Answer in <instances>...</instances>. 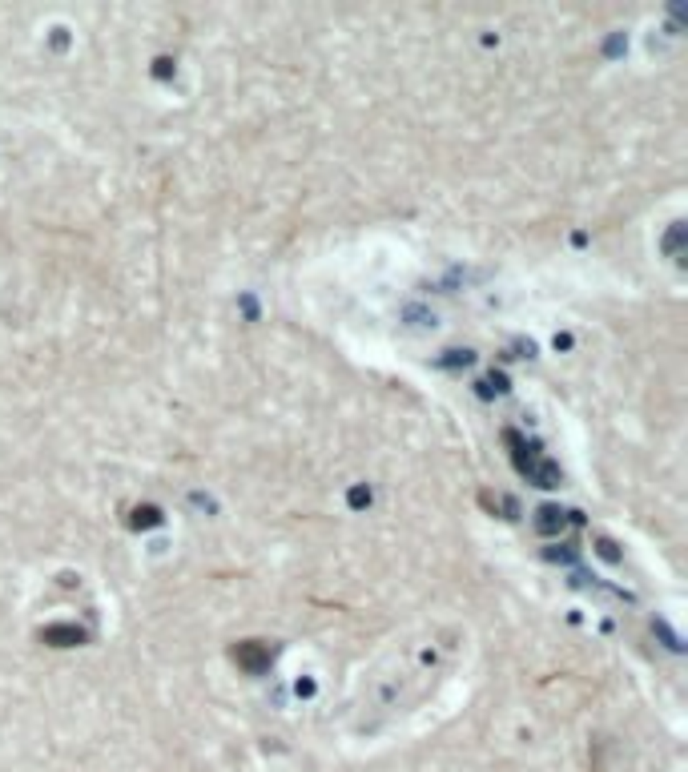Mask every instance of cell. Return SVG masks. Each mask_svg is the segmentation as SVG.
Segmentation results:
<instances>
[{"label": "cell", "instance_id": "1", "mask_svg": "<svg viewBox=\"0 0 688 772\" xmlns=\"http://www.w3.org/2000/svg\"><path fill=\"white\" fill-rule=\"evenodd\" d=\"M237 660H242L246 668H254V672H258V668H266V664H270V652H262V648H254V644H246V648H237Z\"/></svg>", "mask_w": 688, "mask_h": 772}, {"label": "cell", "instance_id": "2", "mask_svg": "<svg viewBox=\"0 0 688 772\" xmlns=\"http://www.w3.org/2000/svg\"><path fill=\"white\" fill-rule=\"evenodd\" d=\"M540 515H544V519H540V531H556V527H564V511H551V507H547V511H540Z\"/></svg>", "mask_w": 688, "mask_h": 772}]
</instances>
